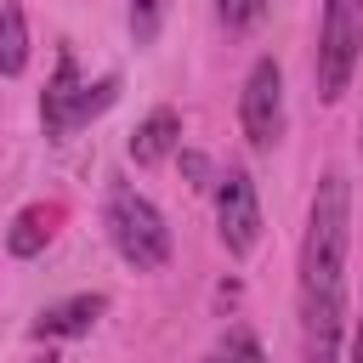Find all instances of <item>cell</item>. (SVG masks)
Here are the masks:
<instances>
[{
	"instance_id": "cell-15",
	"label": "cell",
	"mask_w": 363,
	"mask_h": 363,
	"mask_svg": "<svg viewBox=\"0 0 363 363\" xmlns=\"http://www.w3.org/2000/svg\"><path fill=\"white\" fill-rule=\"evenodd\" d=\"M346 363H363V306L352 318V335H346Z\"/></svg>"
},
{
	"instance_id": "cell-5",
	"label": "cell",
	"mask_w": 363,
	"mask_h": 363,
	"mask_svg": "<svg viewBox=\"0 0 363 363\" xmlns=\"http://www.w3.org/2000/svg\"><path fill=\"white\" fill-rule=\"evenodd\" d=\"M216 238L233 261H250L255 244H261V193H255V176L244 164H227L216 176Z\"/></svg>"
},
{
	"instance_id": "cell-1",
	"label": "cell",
	"mask_w": 363,
	"mask_h": 363,
	"mask_svg": "<svg viewBox=\"0 0 363 363\" xmlns=\"http://www.w3.org/2000/svg\"><path fill=\"white\" fill-rule=\"evenodd\" d=\"M346 255H352V182L323 170L306 204L301 261H295V312H301V363H340L346 340Z\"/></svg>"
},
{
	"instance_id": "cell-14",
	"label": "cell",
	"mask_w": 363,
	"mask_h": 363,
	"mask_svg": "<svg viewBox=\"0 0 363 363\" xmlns=\"http://www.w3.org/2000/svg\"><path fill=\"white\" fill-rule=\"evenodd\" d=\"M176 164H182V176H187L193 193H210V187H216V164H210L199 147H176Z\"/></svg>"
},
{
	"instance_id": "cell-4",
	"label": "cell",
	"mask_w": 363,
	"mask_h": 363,
	"mask_svg": "<svg viewBox=\"0 0 363 363\" xmlns=\"http://www.w3.org/2000/svg\"><path fill=\"white\" fill-rule=\"evenodd\" d=\"M363 62V0H323V23H318V96L340 102L352 91V74Z\"/></svg>"
},
{
	"instance_id": "cell-12",
	"label": "cell",
	"mask_w": 363,
	"mask_h": 363,
	"mask_svg": "<svg viewBox=\"0 0 363 363\" xmlns=\"http://www.w3.org/2000/svg\"><path fill=\"white\" fill-rule=\"evenodd\" d=\"M164 17H170V0H130V40L153 45L159 28H164Z\"/></svg>"
},
{
	"instance_id": "cell-3",
	"label": "cell",
	"mask_w": 363,
	"mask_h": 363,
	"mask_svg": "<svg viewBox=\"0 0 363 363\" xmlns=\"http://www.w3.org/2000/svg\"><path fill=\"white\" fill-rule=\"evenodd\" d=\"M113 102H119V74L85 79L79 62H74V51L62 45V51H57V74H51L45 91H40V130H45L51 142H68L79 125L102 119Z\"/></svg>"
},
{
	"instance_id": "cell-2",
	"label": "cell",
	"mask_w": 363,
	"mask_h": 363,
	"mask_svg": "<svg viewBox=\"0 0 363 363\" xmlns=\"http://www.w3.org/2000/svg\"><path fill=\"white\" fill-rule=\"evenodd\" d=\"M102 227H108V244L119 250V261L136 267V272H164L170 255H176L164 210L125 176H113L108 193H102Z\"/></svg>"
},
{
	"instance_id": "cell-16",
	"label": "cell",
	"mask_w": 363,
	"mask_h": 363,
	"mask_svg": "<svg viewBox=\"0 0 363 363\" xmlns=\"http://www.w3.org/2000/svg\"><path fill=\"white\" fill-rule=\"evenodd\" d=\"M34 363H57V352H45V357H34Z\"/></svg>"
},
{
	"instance_id": "cell-7",
	"label": "cell",
	"mask_w": 363,
	"mask_h": 363,
	"mask_svg": "<svg viewBox=\"0 0 363 363\" xmlns=\"http://www.w3.org/2000/svg\"><path fill=\"white\" fill-rule=\"evenodd\" d=\"M102 312H108V295H102V289L62 295V301H51V306L34 312L28 340H79V335H91V329L102 323Z\"/></svg>"
},
{
	"instance_id": "cell-11",
	"label": "cell",
	"mask_w": 363,
	"mask_h": 363,
	"mask_svg": "<svg viewBox=\"0 0 363 363\" xmlns=\"http://www.w3.org/2000/svg\"><path fill=\"white\" fill-rule=\"evenodd\" d=\"M199 363H267V352H261V340H255L250 329H227Z\"/></svg>"
},
{
	"instance_id": "cell-8",
	"label": "cell",
	"mask_w": 363,
	"mask_h": 363,
	"mask_svg": "<svg viewBox=\"0 0 363 363\" xmlns=\"http://www.w3.org/2000/svg\"><path fill=\"white\" fill-rule=\"evenodd\" d=\"M176 147H182V113H176L170 102L147 108V113L136 119L130 142H125V153H130V164H136V170H153V164H164Z\"/></svg>"
},
{
	"instance_id": "cell-10",
	"label": "cell",
	"mask_w": 363,
	"mask_h": 363,
	"mask_svg": "<svg viewBox=\"0 0 363 363\" xmlns=\"http://www.w3.org/2000/svg\"><path fill=\"white\" fill-rule=\"evenodd\" d=\"M28 68V17L17 0H0V79H17Z\"/></svg>"
},
{
	"instance_id": "cell-6",
	"label": "cell",
	"mask_w": 363,
	"mask_h": 363,
	"mask_svg": "<svg viewBox=\"0 0 363 363\" xmlns=\"http://www.w3.org/2000/svg\"><path fill=\"white\" fill-rule=\"evenodd\" d=\"M238 125L255 153H272L284 142V68L278 57H255L238 85Z\"/></svg>"
},
{
	"instance_id": "cell-13",
	"label": "cell",
	"mask_w": 363,
	"mask_h": 363,
	"mask_svg": "<svg viewBox=\"0 0 363 363\" xmlns=\"http://www.w3.org/2000/svg\"><path fill=\"white\" fill-rule=\"evenodd\" d=\"M267 6H272V0H216V17H221L227 34H250V28L267 17Z\"/></svg>"
},
{
	"instance_id": "cell-9",
	"label": "cell",
	"mask_w": 363,
	"mask_h": 363,
	"mask_svg": "<svg viewBox=\"0 0 363 363\" xmlns=\"http://www.w3.org/2000/svg\"><path fill=\"white\" fill-rule=\"evenodd\" d=\"M57 227H62V204H51V199L23 204V210L11 216V227H6V255H11V261L45 255V244L57 238Z\"/></svg>"
}]
</instances>
